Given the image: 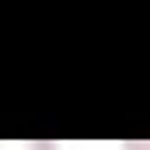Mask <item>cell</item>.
<instances>
[{"label": "cell", "instance_id": "2", "mask_svg": "<svg viewBox=\"0 0 150 150\" xmlns=\"http://www.w3.org/2000/svg\"><path fill=\"white\" fill-rule=\"evenodd\" d=\"M126 150H150V143H129Z\"/></svg>", "mask_w": 150, "mask_h": 150}, {"label": "cell", "instance_id": "1", "mask_svg": "<svg viewBox=\"0 0 150 150\" xmlns=\"http://www.w3.org/2000/svg\"><path fill=\"white\" fill-rule=\"evenodd\" d=\"M0 150H56L52 140H0Z\"/></svg>", "mask_w": 150, "mask_h": 150}]
</instances>
